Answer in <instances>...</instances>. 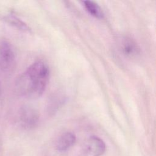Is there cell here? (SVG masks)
<instances>
[{
	"mask_svg": "<svg viewBox=\"0 0 156 156\" xmlns=\"http://www.w3.org/2000/svg\"><path fill=\"white\" fill-rule=\"evenodd\" d=\"M76 139L75 135L72 132H67L63 133L57 142V149L61 152L68 150L75 143Z\"/></svg>",
	"mask_w": 156,
	"mask_h": 156,
	"instance_id": "obj_6",
	"label": "cell"
},
{
	"mask_svg": "<svg viewBox=\"0 0 156 156\" xmlns=\"http://www.w3.org/2000/svg\"><path fill=\"white\" fill-rule=\"evenodd\" d=\"M82 3L85 9L91 15L96 18H102L104 17L103 11L96 2L91 1H84Z\"/></svg>",
	"mask_w": 156,
	"mask_h": 156,
	"instance_id": "obj_7",
	"label": "cell"
},
{
	"mask_svg": "<svg viewBox=\"0 0 156 156\" xmlns=\"http://www.w3.org/2000/svg\"><path fill=\"white\" fill-rule=\"evenodd\" d=\"M5 20L7 21V22H8L10 24L14 26L15 27H16V28L20 30H24V31L29 30V28L26 23H24L23 21H21L18 17H16V16L12 14H10L7 16H6L5 18Z\"/></svg>",
	"mask_w": 156,
	"mask_h": 156,
	"instance_id": "obj_8",
	"label": "cell"
},
{
	"mask_svg": "<svg viewBox=\"0 0 156 156\" xmlns=\"http://www.w3.org/2000/svg\"><path fill=\"white\" fill-rule=\"evenodd\" d=\"M39 115L38 112L30 107H24L20 112V120L22 124L26 127H32L38 122Z\"/></svg>",
	"mask_w": 156,
	"mask_h": 156,
	"instance_id": "obj_5",
	"label": "cell"
},
{
	"mask_svg": "<svg viewBox=\"0 0 156 156\" xmlns=\"http://www.w3.org/2000/svg\"><path fill=\"white\" fill-rule=\"evenodd\" d=\"M15 64V54L10 44L2 40L0 42V68L4 71H9Z\"/></svg>",
	"mask_w": 156,
	"mask_h": 156,
	"instance_id": "obj_2",
	"label": "cell"
},
{
	"mask_svg": "<svg viewBox=\"0 0 156 156\" xmlns=\"http://www.w3.org/2000/svg\"><path fill=\"white\" fill-rule=\"evenodd\" d=\"M105 144L104 141L96 136H91L86 143V149L91 156H101L105 151Z\"/></svg>",
	"mask_w": 156,
	"mask_h": 156,
	"instance_id": "obj_4",
	"label": "cell"
},
{
	"mask_svg": "<svg viewBox=\"0 0 156 156\" xmlns=\"http://www.w3.org/2000/svg\"><path fill=\"white\" fill-rule=\"evenodd\" d=\"M121 52L126 57L133 58L140 53V48L137 43L130 37L123 38L119 44Z\"/></svg>",
	"mask_w": 156,
	"mask_h": 156,
	"instance_id": "obj_3",
	"label": "cell"
},
{
	"mask_svg": "<svg viewBox=\"0 0 156 156\" xmlns=\"http://www.w3.org/2000/svg\"><path fill=\"white\" fill-rule=\"evenodd\" d=\"M48 65L42 61L32 63L16 80L17 92L24 97L37 98L44 92L49 80Z\"/></svg>",
	"mask_w": 156,
	"mask_h": 156,
	"instance_id": "obj_1",
	"label": "cell"
}]
</instances>
